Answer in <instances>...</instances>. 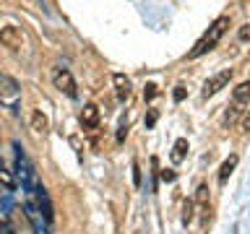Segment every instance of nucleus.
Here are the masks:
<instances>
[{"label": "nucleus", "instance_id": "nucleus-1", "mask_svg": "<svg viewBox=\"0 0 250 234\" xmlns=\"http://www.w3.org/2000/svg\"><path fill=\"white\" fill-rule=\"evenodd\" d=\"M227 26H229V19H227V16H219V19H216V21L208 26V31H206V34H203V37L198 39V44H195L193 50H190V55H188V58H190V60H195V58H201V55L211 52V50H214V47L219 44V39L224 37Z\"/></svg>", "mask_w": 250, "mask_h": 234}, {"label": "nucleus", "instance_id": "nucleus-2", "mask_svg": "<svg viewBox=\"0 0 250 234\" xmlns=\"http://www.w3.org/2000/svg\"><path fill=\"white\" fill-rule=\"evenodd\" d=\"M52 83H55V89L62 91L65 97L70 99H76V81H73V76H70V70L68 68H55L52 70Z\"/></svg>", "mask_w": 250, "mask_h": 234}, {"label": "nucleus", "instance_id": "nucleus-3", "mask_svg": "<svg viewBox=\"0 0 250 234\" xmlns=\"http://www.w3.org/2000/svg\"><path fill=\"white\" fill-rule=\"evenodd\" d=\"M19 83H16V78L0 73V101H5V104H16L19 101Z\"/></svg>", "mask_w": 250, "mask_h": 234}, {"label": "nucleus", "instance_id": "nucleus-4", "mask_svg": "<svg viewBox=\"0 0 250 234\" xmlns=\"http://www.w3.org/2000/svg\"><path fill=\"white\" fill-rule=\"evenodd\" d=\"M229 78H232V70H229V68H227V70H219L216 76H211L208 81L203 83V97L208 99V97H214V94H219L227 83H229Z\"/></svg>", "mask_w": 250, "mask_h": 234}, {"label": "nucleus", "instance_id": "nucleus-5", "mask_svg": "<svg viewBox=\"0 0 250 234\" xmlns=\"http://www.w3.org/2000/svg\"><path fill=\"white\" fill-rule=\"evenodd\" d=\"M0 44L8 47V50H21V47H23V34H21V29H16V26H3V29H0Z\"/></svg>", "mask_w": 250, "mask_h": 234}, {"label": "nucleus", "instance_id": "nucleus-6", "mask_svg": "<svg viewBox=\"0 0 250 234\" xmlns=\"http://www.w3.org/2000/svg\"><path fill=\"white\" fill-rule=\"evenodd\" d=\"M81 125L86 130H94L99 125V107L97 104H83V109H81Z\"/></svg>", "mask_w": 250, "mask_h": 234}, {"label": "nucleus", "instance_id": "nucleus-7", "mask_svg": "<svg viewBox=\"0 0 250 234\" xmlns=\"http://www.w3.org/2000/svg\"><path fill=\"white\" fill-rule=\"evenodd\" d=\"M112 81H115V94H117V99H120V101L130 99V81H128V78H125L123 73H115Z\"/></svg>", "mask_w": 250, "mask_h": 234}, {"label": "nucleus", "instance_id": "nucleus-8", "mask_svg": "<svg viewBox=\"0 0 250 234\" xmlns=\"http://www.w3.org/2000/svg\"><path fill=\"white\" fill-rule=\"evenodd\" d=\"M34 195H37V206H39V211H42L44 221H52V206H50V198H47L44 187H37Z\"/></svg>", "mask_w": 250, "mask_h": 234}, {"label": "nucleus", "instance_id": "nucleus-9", "mask_svg": "<svg viewBox=\"0 0 250 234\" xmlns=\"http://www.w3.org/2000/svg\"><path fill=\"white\" fill-rule=\"evenodd\" d=\"M31 130L34 133H47L50 130V120H47V115L42 112V109H34V112H31Z\"/></svg>", "mask_w": 250, "mask_h": 234}, {"label": "nucleus", "instance_id": "nucleus-10", "mask_svg": "<svg viewBox=\"0 0 250 234\" xmlns=\"http://www.w3.org/2000/svg\"><path fill=\"white\" fill-rule=\"evenodd\" d=\"M185 154H188V138H177L175 146H172V161L180 164L185 159Z\"/></svg>", "mask_w": 250, "mask_h": 234}, {"label": "nucleus", "instance_id": "nucleus-11", "mask_svg": "<svg viewBox=\"0 0 250 234\" xmlns=\"http://www.w3.org/2000/svg\"><path fill=\"white\" fill-rule=\"evenodd\" d=\"M234 167H237V154H232L229 159L222 164V169H219V182H227V179H229V175L234 172Z\"/></svg>", "mask_w": 250, "mask_h": 234}, {"label": "nucleus", "instance_id": "nucleus-12", "mask_svg": "<svg viewBox=\"0 0 250 234\" xmlns=\"http://www.w3.org/2000/svg\"><path fill=\"white\" fill-rule=\"evenodd\" d=\"M16 185H19V179L11 169L0 167V187H5V190H16Z\"/></svg>", "mask_w": 250, "mask_h": 234}, {"label": "nucleus", "instance_id": "nucleus-13", "mask_svg": "<svg viewBox=\"0 0 250 234\" xmlns=\"http://www.w3.org/2000/svg\"><path fill=\"white\" fill-rule=\"evenodd\" d=\"M234 101H237V104H248L250 101V81H242L237 89H234Z\"/></svg>", "mask_w": 250, "mask_h": 234}, {"label": "nucleus", "instance_id": "nucleus-14", "mask_svg": "<svg viewBox=\"0 0 250 234\" xmlns=\"http://www.w3.org/2000/svg\"><path fill=\"white\" fill-rule=\"evenodd\" d=\"M195 203H198V206H203V208H208V187H206V185L198 187V193H195Z\"/></svg>", "mask_w": 250, "mask_h": 234}, {"label": "nucleus", "instance_id": "nucleus-15", "mask_svg": "<svg viewBox=\"0 0 250 234\" xmlns=\"http://www.w3.org/2000/svg\"><path fill=\"white\" fill-rule=\"evenodd\" d=\"M193 221V200H185L183 206V224H190Z\"/></svg>", "mask_w": 250, "mask_h": 234}, {"label": "nucleus", "instance_id": "nucleus-16", "mask_svg": "<svg viewBox=\"0 0 250 234\" xmlns=\"http://www.w3.org/2000/svg\"><path fill=\"white\" fill-rule=\"evenodd\" d=\"M156 120H159V112H156V109H148V115L144 117V125H146V128H154Z\"/></svg>", "mask_w": 250, "mask_h": 234}, {"label": "nucleus", "instance_id": "nucleus-17", "mask_svg": "<svg viewBox=\"0 0 250 234\" xmlns=\"http://www.w3.org/2000/svg\"><path fill=\"white\" fill-rule=\"evenodd\" d=\"M162 182H175L177 179V175H175V169H162Z\"/></svg>", "mask_w": 250, "mask_h": 234}, {"label": "nucleus", "instance_id": "nucleus-18", "mask_svg": "<svg viewBox=\"0 0 250 234\" xmlns=\"http://www.w3.org/2000/svg\"><path fill=\"white\" fill-rule=\"evenodd\" d=\"M154 97H156V86H154V83H146V89H144V99H146V101H151Z\"/></svg>", "mask_w": 250, "mask_h": 234}, {"label": "nucleus", "instance_id": "nucleus-19", "mask_svg": "<svg viewBox=\"0 0 250 234\" xmlns=\"http://www.w3.org/2000/svg\"><path fill=\"white\" fill-rule=\"evenodd\" d=\"M125 136H128V125H120V130H117V143H123V140H125Z\"/></svg>", "mask_w": 250, "mask_h": 234}, {"label": "nucleus", "instance_id": "nucleus-20", "mask_svg": "<svg viewBox=\"0 0 250 234\" xmlns=\"http://www.w3.org/2000/svg\"><path fill=\"white\" fill-rule=\"evenodd\" d=\"M185 99V86H175V101H183Z\"/></svg>", "mask_w": 250, "mask_h": 234}, {"label": "nucleus", "instance_id": "nucleus-21", "mask_svg": "<svg viewBox=\"0 0 250 234\" xmlns=\"http://www.w3.org/2000/svg\"><path fill=\"white\" fill-rule=\"evenodd\" d=\"M237 37H240V42H248V39H250V26H242Z\"/></svg>", "mask_w": 250, "mask_h": 234}, {"label": "nucleus", "instance_id": "nucleus-22", "mask_svg": "<svg viewBox=\"0 0 250 234\" xmlns=\"http://www.w3.org/2000/svg\"><path fill=\"white\" fill-rule=\"evenodd\" d=\"M133 182L141 185V172H138V161H133Z\"/></svg>", "mask_w": 250, "mask_h": 234}, {"label": "nucleus", "instance_id": "nucleus-23", "mask_svg": "<svg viewBox=\"0 0 250 234\" xmlns=\"http://www.w3.org/2000/svg\"><path fill=\"white\" fill-rule=\"evenodd\" d=\"M242 130H250V109L245 112V117H242Z\"/></svg>", "mask_w": 250, "mask_h": 234}]
</instances>
